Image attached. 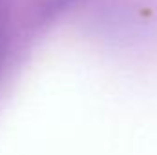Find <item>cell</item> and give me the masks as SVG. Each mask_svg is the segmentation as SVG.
Masks as SVG:
<instances>
[{
  "label": "cell",
  "mask_w": 157,
  "mask_h": 155,
  "mask_svg": "<svg viewBox=\"0 0 157 155\" xmlns=\"http://www.w3.org/2000/svg\"><path fill=\"white\" fill-rule=\"evenodd\" d=\"M7 64V31H6V24L2 20V13H0V80L4 75Z\"/></svg>",
  "instance_id": "1"
}]
</instances>
